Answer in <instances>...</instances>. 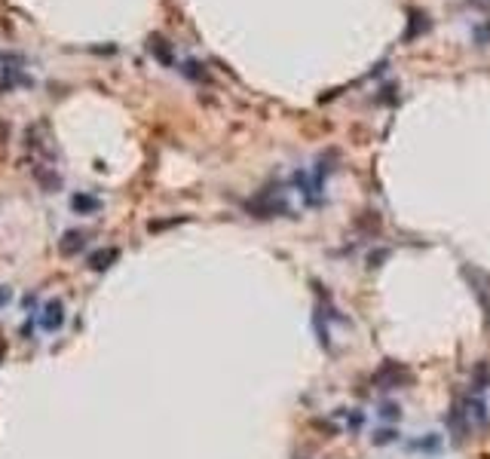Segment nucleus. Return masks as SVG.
Masks as SVG:
<instances>
[{"label":"nucleus","mask_w":490,"mask_h":459,"mask_svg":"<svg viewBox=\"0 0 490 459\" xmlns=\"http://www.w3.org/2000/svg\"><path fill=\"white\" fill-rule=\"evenodd\" d=\"M380 417L383 419H398V417H402V408H398V404H383V408H380Z\"/></svg>","instance_id":"obj_5"},{"label":"nucleus","mask_w":490,"mask_h":459,"mask_svg":"<svg viewBox=\"0 0 490 459\" xmlns=\"http://www.w3.org/2000/svg\"><path fill=\"white\" fill-rule=\"evenodd\" d=\"M466 419H472V417H469V410H463V401H456L454 408H450V413H448V425H450V432H454L456 441H460V438L466 435V429H469Z\"/></svg>","instance_id":"obj_2"},{"label":"nucleus","mask_w":490,"mask_h":459,"mask_svg":"<svg viewBox=\"0 0 490 459\" xmlns=\"http://www.w3.org/2000/svg\"><path fill=\"white\" fill-rule=\"evenodd\" d=\"M47 316H43V327H58L62 325V303L58 300H52V303H47Z\"/></svg>","instance_id":"obj_4"},{"label":"nucleus","mask_w":490,"mask_h":459,"mask_svg":"<svg viewBox=\"0 0 490 459\" xmlns=\"http://www.w3.org/2000/svg\"><path fill=\"white\" fill-rule=\"evenodd\" d=\"M377 389H402L404 383H411V371L398 362H383L374 373Z\"/></svg>","instance_id":"obj_1"},{"label":"nucleus","mask_w":490,"mask_h":459,"mask_svg":"<svg viewBox=\"0 0 490 459\" xmlns=\"http://www.w3.org/2000/svg\"><path fill=\"white\" fill-rule=\"evenodd\" d=\"M414 447L417 450H435V447H439V438H426V441H414Z\"/></svg>","instance_id":"obj_7"},{"label":"nucleus","mask_w":490,"mask_h":459,"mask_svg":"<svg viewBox=\"0 0 490 459\" xmlns=\"http://www.w3.org/2000/svg\"><path fill=\"white\" fill-rule=\"evenodd\" d=\"M297 459H306V456H297Z\"/></svg>","instance_id":"obj_8"},{"label":"nucleus","mask_w":490,"mask_h":459,"mask_svg":"<svg viewBox=\"0 0 490 459\" xmlns=\"http://www.w3.org/2000/svg\"><path fill=\"white\" fill-rule=\"evenodd\" d=\"M395 432H392V429H383V432H377V435H374V444H389V441H395Z\"/></svg>","instance_id":"obj_6"},{"label":"nucleus","mask_w":490,"mask_h":459,"mask_svg":"<svg viewBox=\"0 0 490 459\" xmlns=\"http://www.w3.org/2000/svg\"><path fill=\"white\" fill-rule=\"evenodd\" d=\"M487 383H490V364H487V362H481L478 367H475V373H472V395L478 398L481 392L487 389Z\"/></svg>","instance_id":"obj_3"}]
</instances>
